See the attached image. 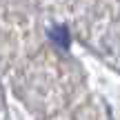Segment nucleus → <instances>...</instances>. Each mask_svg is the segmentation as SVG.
Returning <instances> with one entry per match:
<instances>
[{
  "instance_id": "obj_1",
  "label": "nucleus",
  "mask_w": 120,
  "mask_h": 120,
  "mask_svg": "<svg viewBox=\"0 0 120 120\" xmlns=\"http://www.w3.org/2000/svg\"><path fill=\"white\" fill-rule=\"evenodd\" d=\"M49 38H51V42L56 45L60 51H67V49H69V31H67L64 25L53 27V29L49 31Z\"/></svg>"
}]
</instances>
